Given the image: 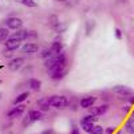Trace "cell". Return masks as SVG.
I'll use <instances>...</instances> for the list:
<instances>
[{
    "label": "cell",
    "instance_id": "cell-1",
    "mask_svg": "<svg viewBox=\"0 0 134 134\" xmlns=\"http://www.w3.org/2000/svg\"><path fill=\"white\" fill-rule=\"evenodd\" d=\"M66 70H67V62L59 63L57 66L51 67V69H48V76L51 78V79H54V81H59V79H62V78L64 76Z\"/></svg>",
    "mask_w": 134,
    "mask_h": 134
},
{
    "label": "cell",
    "instance_id": "cell-2",
    "mask_svg": "<svg viewBox=\"0 0 134 134\" xmlns=\"http://www.w3.org/2000/svg\"><path fill=\"white\" fill-rule=\"evenodd\" d=\"M50 106L57 107V109H64L69 106V99H67L64 95H52L48 98Z\"/></svg>",
    "mask_w": 134,
    "mask_h": 134
},
{
    "label": "cell",
    "instance_id": "cell-3",
    "mask_svg": "<svg viewBox=\"0 0 134 134\" xmlns=\"http://www.w3.org/2000/svg\"><path fill=\"white\" fill-rule=\"evenodd\" d=\"M113 91H114L115 94H118L119 97H124V98H130V102H133L134 91L131 90V88H129L127 86H122V85L114 86V87H113Z\"/></svg>",
    "mask_w": 134,
    "mask_h": 134
},
{
    "label": "cell",
    "instance_id": "cell-4",
    "mask_svg": "<svg viewBox=\"0 0 134 134\" xmlns=\"http://www.w3.org/2000/svg\"><path fill=\"white\" fill-rule=\"evenodd\" d=\"M67 62V58H66V54H58V55H54V57H51L50 59H46L44 60V66L47 67V69H51V67L57 66L59 63H64Z\"/></svg>",
    "mask_w": 134,
    "mask_h": 134
},
{
    "label": "cell",
    "instance_id": "cell-5",
    "mask_svg": "<svg viewBox=\"0 0 134 134\" xmlns=\"http://www.w3.org/2000/svg\"><path fill=\"white\" fill-rule=\"evenodd\" d=\"M24 110H26V106L21 103V105H16L15 107H12L8 113H7V118L9 119H15V118H19L20 115H23L24 113Z\"/></svg>",
    "mask_w": 134,
    "mask_h": 134
},
{
    "label": "cell",
    "instance_id": "cell-6",
    "mask_svg": "<svg viewBox=\"0 0 134 134\" xmlns=\"http://www.w3.org/2000/svg\"><path fill=\"white\" fill-rule=\"evenodd\" d=\"M5 26H7L8 30H20L21 26H23V21H21L20 18L12 16V18H8L5 20Z\"/></svg>",
    "mask_w": 134,
    "mask_h": 134
},
{
    "label": "cell",
    "instance_id": "cell-7",
    "mask_svg": "<svg viewBox=\"0 0 134 134\" xmlns=\"http://www.w3.org/2000/svg\"><path fill=\"white\" fill-rule=\"evenodd\" d=\"M4 46H5V50H7V51H15V50H18V48L21 46V40L9 36V38L5 40Z\"/></svg>",
    "mask_w": 134,
    "mask_h": 134
},
{
    "label": "cell",
    "instance_id": "cell-8",
    "mask_svg": "<svg viewBox=\"0 0 134 134\" xmlns=\"http://www.w3.org/2000/svg\"><path fill=\"white\" fill-rule=\"evenodd\" d=\"M23 63H24V59L23 58H14L8 63V69L11 71H19L21 67H23Z\"/></svg>",
    "mask_w": 134,
    "mask_h": 134
},
{
    "label": "cell",
    "instance_id": "cell-9",
    "mask_svg": "<svg viewBox=\"0 0 134 134\" xmlns=\"http://www.w3.org/2000/svg\"><path fill=\"white\" fill-rule=\"evenodd\" d=\"M97 98L95 97H83L81 100H79V106L83 107V109H90L91 106H94Z\"/></svg>",
    "mask_w": 134,
    "mask_h": 134
},
{
    "label": "cell",
    "instance_id": "cell-10",
    "mask_svg": "<svg viewBox=\"0 0 134 134\" xmlns=\"http://www.w3.org/2000/svg\"><path fill=\"white\" fill-rule=\"evenodd\" d=\"M109 106L107 105H99V106H95V107H90V114L98 117V115H102L107 111Z\"/></svg>",
    "mask_w": 134,
    "mask_h": 134
},
{
    "label": "cell",
    "instance_id": "cell-11",
    "mask_svg": "<svg viewBox=\"0 0 134 134\" xmlns=\"http://www.w3.org/2000/svg\"><path fill=\"white\" fill-rule=\"evenodd\" d=\"M21 50H23L24 54H36L39 51V46L36 43H31L30 42V43H26Z\"/></svg>",
    "mask_w": 134,
    "mask_h": 134
},
{
    "label": "cell",
    "instance_id": "cell-12",
    "mask_svg": "<svg viewBox=\"0 0 134 134\" xmlns=\"http://www.w3.org/2000/svg\"><path fill=\"white\" fill-rule=\"evenodd\" d=\"M36 105H38V107H39V110L42 111V113H46V111H48V109L51 107L50 102H48V98H40V99H38Z\"/></svg>",
    "mask_w": 134,
    "mask_h": 134
},
{
    "label": "cell",
    "instance_id": "cell-13",
    "mask_svg": "<svg viewBox=\"0 0 134 134\" xmlns=\"http://www.w3.org/2000/svg\"><path fill=\"white\" fill-rule=\"evenodd\" d=\"M28 85H30V88L32 91H40L42 88V83L39 79H35V78H31V79L28 81Z\"/></svg>",
    "mask_w": 134,
    "mask_h": 134
},
{
    "label": "cell",
    "instance_id": "cell-14",
    "mask_svg": "<svg viewBox=\"0 0 134 134\" xmlns=\"http://www.w3.org/2000/svg\"><path fill=\"white\" fill-rule=\"evenodd\" d=\"M50 50L52 51V54L54 55H58V54H62V50H63V43L62 42H54L52 44H51V47H50Z\"/></svg>",
    "mask_w": 134,
    "mask_h": 134
},
{
    "label": "cell",
    "instance_id": "cell-15",
    "mask_svg": "<svg viewBox=\"0 0 134 134\" xmlns=\"http://www.w3.org/2000/svg\"><path fill=\"white\" fill-rule=\"evenodd\" d=\"M27 115H28V118L32 122H36V121H40L42 119V111L40 110H30Z\"/></svg>",
    "mask_w": 134,
    "mask_h": 134
},
{
    "label": "cell",
    "instance_id": "cell-16",
    "mask_svg": "<svg viewBox=\"0 0 134 134\" xmlns=\"http://www.w3.org/2000/svg\"><path fill=\"white\" fill-rule=\"evenodd\" d=\"M30 97V93H27V91H24V93H21V94H19L15 99H14V105L16 106V105H21L24 102V100L27 99Z\"/></svg>",
    "mask_w": 134,
    "mask_h": 134
},
{
    "label": "cell",
    "instance_id": "cell-17",
    "mask_svg": "<svg viewBox=\"0 0 134 134\" xmlns=\"http://www.w3.org/2000/svg\"><path fill=\"white\" fill-rule=\"evenodd\" d=\"M95 21L94 20H87L86 21V35L88 36V35H91V32L95 30Z\"/></svg>",
    "mask_w": 134,
    "mask_h": 134
},
{
    "label": "cell",
    "instance_id": "cell-18",
    "mask_svg": "<svg viewBox=\"0 0 134 134\" xmlns=\"http://www.w3.org/2000/svg\"><path fill=\"white\" fill-rule=\"evenodd\" d=\"M9 38V31L7 27H0V42H5Z\"/></svg>",
    "mask_w": 134,
    "mask_h": 134
},
{
    "label": "cell",
    "instance_id": "cell-19",
    "mask_svg": "<svg viewBox=\"0 0 134 134\" xmlns=\"http://www.w3.org/2000/svg\"><path fill=\"white\" fill-rule=\"evenodd\" d=\"M93 127H94V124H90V122H83V121H81V129H83V131H86V133H91Z\"/></svg>",
    "mask_w": 134,
    "mask_h": 134
},
{
    "label": "cell",
    "instance_id": "cell-20",
    "mask_svg": "<svg viewBox=\"0 0 134 134\" xmlns=\"http://www.w3.org/2000/svg\"><path fill=\"white\" fill-rule=\"evenodd\" d=\"M125 127H126L127 133L134 134V118H130V119H127V121H126V125H125Z\"/></svg>",
    "mask_w": 134,
    "mask_h": 134
},
{
    "label": "cell",
    "instance_id": "cell-21",
    "mask_svg": "<svg viewBox=\"0 0 134 134\" xmlns=\"http://www.w3.org/2000/svg\"><path fill=\"white\" fill-rule=\"evenodd\" d=\"M20 4H23V5H26V7H28V8H35V7H38V3L35 2V0H21Z\"/></svg>",
    "mask_w": 134,
    "mask_h": 134
},
{
    "label": "cell",
    "instance_id": "cell-22",
    "mask_svg": "<svg viewBox=\"0 0 134 134\" xmlns=\"http://www.w3.org/2000/svg\"><path fill=\"white\" fill-rule=\"evenodd\" d=\"M81 121H83V122H90V124H95V122L98 121V118H97L95 115H93V114H88V115H85Z\"/></svg>",
    "mask_w": 134,
    "mask_h": 134
},
{
    "label": "cell",
    "instance_id": "cell-23",
    "mask_svg": "<svg viewBox=\"0 0 134 134\" xmlns=\"http://www.w3.org/2000/svg\"><path fill=\"white\" fill-rule=\"evenodd\" d=\"M59 23H60V21H59V19H58V16H57V15H51V16H50V24H51L54 28L57 27Z\"/></svg>",
    "mask_w": 134,
    "mask_h": 134
},
{
    "label": "cell",
    "instance_id": "cell-24",
    "mask_svg": "<svg viewBox=\"0 0 134 134\" xmlns=\"http://www.w3.org/2000/svg\"><path fill=\"white\" fill-rule=\"evenodd\" d=\"M103 127L102 126H99V125H94V127H93V130H91V133L90 134H103Z\"/></svg>",
    "mask_w": 134,
    "mask_h": 134
},
{
    "label": "cell",
    "instance_id": "cell-25",
    "mask_svg": "<svg viewBox=\"0 0 134 134\" xmlns=\"http://www.w3.org/2000/svg\"><path fill=\"white\" fill-rule=\"evenodd\" d=\"M51 57H54V54H52V51L48 48V50H44L43 52H42V58L46 60V59H50Z\"/></svg>",
    "mask_w": 134,
    "mask_h": 134
},
{
    "label": "cell",
    "instance_id": "cell-26",
    "mask_svg": "<svg viewBox=\"0 0 134 134\" xmlns=\"http://www.w3.org/2000/svg\"><path fill=\"white\" fill-rule=\"evenodd\" d=\"M114 36H115V39H118V40L122 39V31H121V28H118V27L114 28Z\"/></svg>",
    "mask_w": 134,
    "mask_h": 134
},
{
    "label": "cell",
    "instance_id": "cell-27",
    "mask_svg": "<svg viewBox=\"0 0 134 134\" xmlns=\"http://www.w3.org/2000/svg\"><path fill=\"white\" fill-rule=\"evenodd\" d=\"M66 28H67V26H66V24H63V26H62V21H60V23H59L57 27H55V31H57L58 34H62Z\"/></svg>",
    "mask_w": 134,
    "mask_h": 134
},
{
    "label": "cell",
    "instance_id": "cell-28",
    "mask_svg": "<svg viewBox=\"0 0 134 134\" xmlns=\"http://www.w3.org/2000/svg\"><path fill=\"white\" fill-rule=\"evenodd\" d=\"M114 131H115V127L113 126H109L105 129V134H114Z\"/></svg>",
    "mask_w": 134,
    "mask_h": 134
},
{
    "label": "cell",
    "instance_id": "cell-29",
    "mask_svg": "<svg viewBox=\"0 0 134 134\" xmlns=\"http://www.w3.org/2000/svg\"><path fill=\"white\" fill-rule=\"evenodd\" d=\"M70 134H81V133H79V127H78L76 125H74L72 129H71V133H70Z\"/></svg>",
    "mask_w": 134,
    "mask_h": 134
},
{
    "label": "cell",
    "instance_id": "cell-30",
    "mask_svg": "<svg viewBox=\"0 0 134 134\" xmlns=\"http://www.w3.org/2000/svg\"><path fill=\"white\" fill-rule=\"evenodd\" d=\"M31 124H32V121H31V119L28 118V115H27V117L24 118V122H23V125H24V126H28V125H31Z\"/></svg>",
    "mask_w": 134,
    "mask_h": 134
},
{
    "label": "cell",
    "instance_id": "cell-31",
    "mask_svg": "<svg viewBox=\"0 0 134 134\" xmlns=\"http://www.w3.org/2000/svg\"><path fill=\"white\" fill-rule=\"evenodd\" d=\"M42 134H52V130H47V131H44V133H42Z\"/></svg>",
    "mask_w": 134,
    "mask_h": 134
},
{
    "label": "cell",
    "instance_id": "cell-32",
    "mask_svg": "<svg viewBox=\"0 0 134 134\" xmlns=\"http://www.w3.org/2000/svg\"><path fill=\"white\" fill-rule=\"evenodd\" d=\"M2 98H3V93H2V91H0V99H2Z\"/></svg>",
    "mask_w": 134,
    "mask_h": 134
},
{
    "label": "cell",
    "instance_id": "cell-33",
    "mask_svg": "<svg viewBox=\"0 0 134 134\" xmlns=\"http://www.w3.org/2000/svg\"><path fill=\"white\" fill-rule=\"evenodd\" d=\"M57 2H66V0H57Z\"/></svg>",
    "mask_w": 134,
    "mask_h": 134
},
{
    "label": "cell",
    "instance_id": "cell-34",
    "mask_svg": "<svg viewBox=\"0 0 134 134\" xmlns=\"http://www.w3.org/2000/svg\"><path fill=\"white\" fill-rule=\"evenodd\" d=\"M15 2H18V3H20V2H21V0H15Z\"/></svg>",
    "mask_w": 134,
    "mask_h": 134
},
{
    "label": "cell",
    "instance_id": "cell-35",
    "mask_svg": "<svg viewBox=\"0 0 134 134\" xmlns=\"http://www.w3.org/2000/svg\"><path fill=\"white\" fill-rule=\"evenodd\" d=\"M2 67H3V66H2V64H0V69H2Z\"/></svg>",
    "mask_w": 134,
    "mask_h": 134
},
{
    "label": "cell",
    "instance_id": "cell-36",
    "mask_svg": "<svg viewBox=\"0 0 134 134\" xmlns=\"http://www.w3.org/2000/svg\"><path fill=\"white\" fill-rule=\"evenodd\" d=\"M133 115H134V110H133Z\"/></svg>",
    "mask_w": 134,
    "mask_h": 134
}]
</instances>
